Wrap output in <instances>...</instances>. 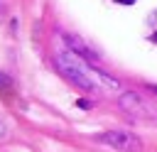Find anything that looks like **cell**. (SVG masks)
I'll return each instance as SVG.
<instances>
[{"mask_svg":"<svg viewBox=\"0 0 157 152\" xmlns=\"http://www.w3.org/2000/svg\"><path fill=\"white\" fill-rule=\"evenodd\" d=\"M54 64L64 74V78H69L81 91H96L98 88V83L93 78V71L86 66V61L78 54H74V51H59L56 59H54Z\"/></svg>","mask_w":157,"mask_h":152,"instance_id":"cell-1","label":"cell"},{"mask_svg":"<svg viewBox=\"0 0 157 152\" xmlns=\"http://www.w3.org/2000/svg\"><path fill=\"white\" fill-rule=\"evenodd\" d=\"M118 105H120L128 115H132L135 120H155V118H157V101L145 98V96L137 93V91L123 93V96L118 98Z\"/></svg>","mask_w":157,"mask_h":152,"instance_id":"cell-2","label":"cell"},{"mask_svg":"<svg viewBox=\"0 0 157 152\" xmlns=\"http://www.w3.org/2000/svg\"><path fill=\"white\" fill-rule=\"evenodd\" d=\"M98 142L118 150V152H142V142L137 135L132 132H125V130H108V132H101L96 135Z\"/></svg>","mask_w":157,"mask_h":152,"instance_id":"cell-3","label":"cell"},{"mask_svg":"<svg viewBox=\"0 0 157 152\" xmlns=\"http://www.w3.org/2000/svg\"><path fill=\"white\" fill-rule=\"evenodd\" d=\"M66 44H69V47L74 49V54H78L81 59H86V61H93V59H96V54H93V51H91V49H88L81 39H76V37L66 34Z\"/></svg>","mask_w":157,"mask_h":152,"instance_id":"cell-4","label":"cell"},{"mask_svg":"<svg viewBox=\"0 0 157 152\" xmlns=\"http://www.w3.org/2000/svg\"><path fill=\"white\" fill-rule=\"evenodd\" d=\"M10 86H12V81H10V76H5V74L0 71V88H2V91H10Z\"/></svg>","mask_w":157,"mask_h":152,"instance_id":"cell-5","label":"cell"},{"mask_svg":"<svg viewBox=\"0 0 157 152\" xmlns=\"http://www.w3.org/2000/svg\"><path fill=\"white\" fill-rule=\"evenodd\" d=\"M118 2H123V5H132L135 0H118Z\"/></svg>","mask_w":157,"mask_h":152,"instance_id":"cell-6","label":"cell"},{"mask_svg":"<svg viewBox=\"0 0 157 152\" xmlns=\"http://www.w3.org/2000/svg\"><path fill=\"white\" fill-rule=\"evenodd\" d=\"M150 39H152V42H157V32H155V34H152V37H150Z\"/></svg>","mask_w":157,"mask_h":152,"instance_id":"cell-7","label":"cell"},{"mask_svg":"<svg viewBox=\"0 0 157 152\" xmlns=\"http://www.w3.org/2000/svg\"><path fill=\"white\" fill-rule=\"evenodd\" d=\"M2 132H5V127H2V123H0V135H2Z\"/></svg>","mask_w":157,"mask_h":152,"instance_id":"cell-8","label":"cell"},{"mask_svg":"<svg viewBox=\"0 0 157 152\" xmlns=\"http://www.w3.org/2000/svg\"><path fill=\"white\" fill-rule=\"evenodd\" d=\"M150 88H152V91H157V86H150Z\"/></svg>","mask_w":157,"mask_h":152,"instance_id":"cell-9","label":"cell"}]
</instances>
